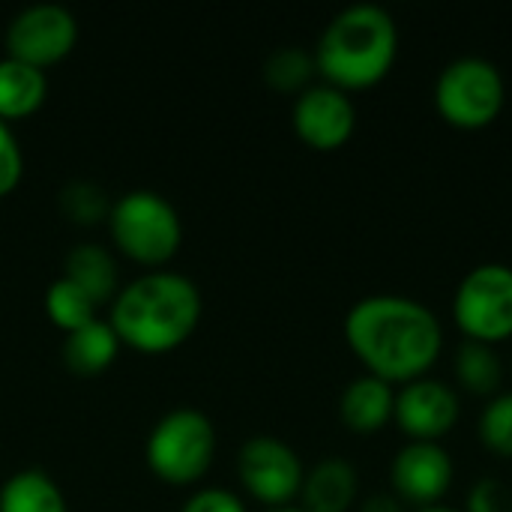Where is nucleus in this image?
<instances>
[{
	"instance_id": "obj_2",
	"label": "nucleus",
	"mask_w": 512,
	"mask_h": 512,
	"mask_svg": "<svg viewBox=\"0 0 512 512\" xmlns=\"http://www.w3.org/2000/svg\"><path fill=\"white\" fill-rule=\"evenodd\" d=\"M201 321V294L192 279L150 270L120 288L108 324L120 345L141 354H168L192 339Z\"/></svg>"
},
{
	"instance_id": "obj_9",
	"label": "nucleus",
	"mask_w": 512,
	"mask_h": 512,
	"mask_svg": "<svg viewBox=\"0 0 512 512\" xmlns=\"http://www.w3.org/2000/svg\"><path fill=\"white\" fill-rule=\"evenodd\" d=\"M237 474L243 489L264 507L279 510L291 507L294 498H300L306 468L294 447H288L279 438L258 435L249 438L237 456Z\"/></svg>"
},
{
	"instance_id": "obj_19",
	"label": "nucleus",
	"mask_w": 512,
	"mask_h": 512,
	"mask_svg": "<svg viewBox=\"0 0 512 512\" xmlns=\"http://www.w3.org/2000/svg\"><path fill=\"white\" fill-rule=\"evenodd\" d=\"M456 381L462 390L474 393V396H498L501 384H504V366L501 357L495 351V345H483V342H471L465 339L456 351Z\"/></svg>"
},
{
	"instance_id": "obj_12",
	"label": "nucleus",
	"mask_w": 512,
	"mask_h": 512,
	"mask_svg": "<svg viewBox=\"0 0 512 512\" xmlns=\"http://www.w3.org/2000/svg\"><path fill=\"white\" fill-rule=\"evenodd\" d=\"M456 480V465L441 444L408 441L393 465H390V486L402 504L417 510L438 507Z\"/></svg>"
},
{
	"instance_id": "obj_8",
	"label": "nucleus",
	"mask_w": 512,
	"mask_h": 512,
	"mask_svg": "<svg viewBox=\"0 0 512 512\" xmlns=\"http://www.w3.org/2000/svg\"><path fill=\"white\" fill-rule=\"evenodd\" d=\"M78 42V21L60 3H36L21 9L6 27V57L33 69H48L72 54Z\"/></svg>"
},
{
	"instance_id": "obj_17",
	"label": "nucleus",
	"mask_w": 512,
	"mask_h": 512,
	"mask_svg": "<svg viewBox=\"0 0 512 512\" xmlns=\"http://www.w3.org/2000/svg\"><path fill=\"white\" fill-rule=\"evenodd\" d=\"M63 279L75 282L96 306L114 303V297L120 294L114 258L102 246H93V243H81L66 255Z\"/></svg>"
},
{
	"instance_id": "obj_25",
	"label": "nucleus",
	"mask_w": 512,
	"mask_h": 512,
	"mask_svg": "<svg viewBox=\"0 0 512 512\" xmlns=\"http://www.w3.org/2000/svg\"><path fill=\"white\" fill-rule=\"evenodd\" d=\"M24 174V156L21 147L9 129V123L0 120V198H6L9 192H15V186L21 183Z\"/></svg>"
},
{
	"instance_id": "obj_16",
	"label": "nucleus",
	"mask_w": 512,
	"mask_h": 512,
	"mask_svg": "<svg viewBox=\"0 0 512 512\" xmlns=\"http://www.w3.org/2000/svg\"><path fill=\"white\" fill-rule=\"evenodd\" d=\"M117 351H120V339L114 327L99 318L63 339V363L69 372L81 378L105 372L117 360Z\"/></svg>"
},
{
	"instance_id": "obj_29",
	"label": "nucleus",
	"mask_w": 512,
	"mask_h": 512,
	"mask_svg": "<svg viewBox=\"0 0 512 512\" xmlns=\"http://www.w3.org/2000/svg\"><path fill=\"white\" fill-rule=\"evenodd\" d=\"M267 512H303L300 507H279V510H267Z\"/></svg>"
},
{
	"instance_id": "obj_15",
	"label": "nucleus",
	"mask_w": 512,
	"mask_h": 512,
	"mask_svg": "<svg viewBox=\"0 0 512 512\" xmlns=\"http://www.w3.org/2000/svg\"><path fill=\"white\" fill-rule=\"evenodd\" d=\"M48 96V78L42 69H33L21 60H0V120H24L42 108Z\"/></svg>"
},
{
	"instance_id": "obj_18",
	"label": "nucleus",
	"mask_w": 512,
	"mask_h": 512,
	"mask_svg": "<svg viewBox=\"0 0 512 512\" xmlns=\"http://www.w3.org/2000/svg\"><path fill=\"white\" fill-rule=\"evenodd\" d=\"M0 512H69L60 486L45 471H18L0 486Z\"/></svg>"
},
{
	"instance_id": "obj_4",
	"label": "nucleus",
	"mask_w": 512,
	"mask_h": 512,
	"mask_svg": "<svg viewBox=\"0 0 512 512\" xmlns=\"http://www.w3.org/2000/svg\"><path fill=\"white\" fill-rule=\"evenodd\" d=\"M108 234L123 258L150 270H162L183 243V225L174 204L150 189L126 192L111 204Z\"/></svg>"
},
{
	"instance_id": "obj_23",
	"label": "nucleus",
	"mask_w": 512,
	"mask_h": 512,
	"mask_svg": "<svg viewBox=\"0 0 512 512\" xmlns=\"http://www.w3.org/2000/svg\"><path fill=\"white\" fill-rule=\"evenodd\" d=\"M60 210L75 225H96V222H108L111 201L93 183H69L60 192Z\"/></svg>"
},
{
	"instance_id": "obj_11",
	"label": "nucleus",
	"mask_w": 512,
	"mask_h": 512,
	"mask_svg": "<svg viewBox=\"0 0 512 512\" xmlns=\"http://www.w3.org/2000/svg\"><path fill=\"white\" fill-rule=\"evenodd\" d=\"M291 123L306 147L330 153L351 141L357 126V108L345 90L330 84H309L294 99Z\"/></svg>"
},
{
	"instance_id": "obj_26",
	"label": "nucleus",
	"mask_w": 512,
	"mask_h": 512,
	"mask_svg": "<svg viewBox=\"0 0 512 512\" xmlns=\"http://www.w3.org/2000/svg\"><path fill=\"white\" fill-rule=\"evenodd\" d=\"M180 512H246V504L228 489H201Z\"/></svg>"
},
{
	"instance_id": "obj_6",
	"label": "nucleus",
	"mask_w": 512,
	"mask_h": 512,
	"mask_svg": "<svg viewBox=\"0 0 512 512\" xmlns=\"http://www.w3.org/2000/svg\"><path fill=\"white\" fill-rule=\"evenodd\" d=\"M216 459V429L207 414L177 408L165 414L147 438V468L168 486L198 483Z\"/></svg>"
},
{
	"instance_id": "obj_24",
	"label": "nucleus",
	"mask_w": 512,
	"mask_h": 512,
	"mask_svg": "<svg viewBox=\"0 0 512 512\" xmlns=\"http://www.w3.org/2000/svg\"><path fill=\"white\" fill-rule=\"evenodd\" d=\"M465 512H512V489L495 477H480L468 489Z\"/></svg>"
},
{
	"instance_id": "obj_14",
	"label": "nucleus",
	"mask_w": 512,
	"mask_h": 512,
	"mask_svg": "<svg viewBox=\"0 0 512 512\" xmlns=\"http://www.w3.org/2000/svg\"><path fill=\"white\" fill-rule=\"evenodd\" d=\"M360 477L357 468L339 456L321 459L312 471L303 477L300 501L303 512H348L357 504Z\"/></svg>"
},
{
	"instance_id": "obj_27",
	"label": "nucleus",
	"mask_w": 512,
	"mask_h": 512,
	"mask_svg": "<svg viewBox=\"0 0 512 512\" xmlns=\"http://www.w3.org/2000/svg\"><path fill=\"white\" fill-rule=\"evenodd\" d=\"M360 512H405V504L393 492H381V495L366 498L360 504Z\"/></svg>"
},
{
	"instance_id": "obj_7",
	"label": "nucleus",
	"mask_w": 512,
	"mask_h": 512,
	"mask_svg": "<svg viewBox=\"0 0 512 512\" xmlns=\"http://www.w3.org/2000/svg\"><path fill=\"white\" fill-rule=\"evenodd\" d=\"M456 327L471 342L498 345L512 336V267L486 261L471 267L453 294Z\"/></svg>"
},
{
	"instance_id": "obj_10",
	"label": "nucleus",
	"mask_w": 512,
	"mask_h": 512,
	"mask_svg": "<svg viewBox=\"0 0 512 512\" xmlns=\"http://www.w3.org/2000/svg\"><path fill=\"white\" fill-rule=\"evenodd\" d=\"M459 414V393L438 378L426 375L396 390L393 420L408 441L441 444V438H447L459 423Z\"/></svg>"
},
{
	"instance_id": "obj_20",
	"label": "nucleus",
	"mask_w": 512,
	"mask_h": 512,
	"mask_svg": "<svg viewBox=\"0 0 512 512\" xmlns=\"http://www.w3.org/2000/svg\"><path fill=\"white\" fill-rule=\"evenodd\" d=\"M96 309L99 306L75 282H69L63 276L57 282H51V288L45 291V315L66 336L81 330V327H87V324H93L96 321Z\"/></svg>"
},
{
	"instance_id": "obj_13",
	"label": "nucleus",
	"mask_w": 512,
	"mask_h": 512,
	"mask_svg": "<svg viewBox=\"0 0 512 512\" xmlns=\"http://www.w3.org/2000/svg\"><path fill=\"white\" fill-rule=\"evenodd\" d=\"M393 408L396 387L375 375L354 378L339 399V417L354 435H378L393 420Z\"/></svg>"
},
{
	"instance_id": "obj_22",
	"label": "nucleus",
	"mask_w": 512,
	"mask_h": 512,
	"mask_svg": "<svg viewBox=\"0 0 512 512\" xmlns=\"http://www.w3.org/2000/svg\"><path fill=\"white\" fill-rule=\"evenodd\" d=\"M477 435L489 453L512 459V390L498 393L486 402V408L480 411Z\"/></svg>"
},
{
	"instance_id": "obj_28",
	"label": "nucleus",
	"mask_w": 512,
	"mask_h": 512,
	"mask_svg": "<svg viewBox=\"0 0 512 512\" xmlns=\"http://www.w3.org/2000/svg\"><path fill=\"white\" fill-rule=\"evenodd\" d=\"M417 512H462V510H453V507H426V510H417Z\"/></svg>"
},
{
	"instance_id": "obj_21",
	"label": "nucleus",
	"mask_w": 512,
	"mask_h": 512,
	"mask_svg": "<svg viewBox=\"0 0 512 512\" xmlns=\"http://www.w3.org/2000/svg\"><path fill=\"white\" fill-rule=\"evenodd\" d=\"M315 57L312 51L300 48V45H285L276 48L267 60H264V81L279 90V93H303L315 75Z\"/></svg>"
},
{
	"instance_id": "obj_5",
	"label": "nucleus",
	"mask_w": 512,
	"mask_h": 512,
	"mask_svg": "<svg viewBox=\"0 0 512 512\" xmlns=\"http://www.w3.org/2000/svg\"><path fill=\"white\" fill-rule=\"evenodd\" d=\"M438 114L456 126V129H486L489 123L498 120L504 99H507V84L501 69L477 54H465L450 60L432 90Z\"/></svg>"
},
{
	"instance_id": "obj_3",
	"label": "nucleus",
	"mask_w": 512,
	"mask_h": 512,
	"mask_svg": "<svg viewBox=\"0 0 512 512\" xmlns=\"http://www.w3.org/2000/svg\"><path fill=\"white\" fill-rule=\"evenodd\" d=\"M312 57L330 87L345 93L375 87L399 57V24L378 3H351L321 30Z\"/></svg>"
},
{
	"instance_id": "obj_1",
	"label": "nucleus",
	"mask_w": 512,
	"mask_h": 512,
	"mask_svg": "<svg viewBox=\"0 0 512 512\" xmlns=\"http://www.w3.org/2000/svg\"><path fill=\"white\" fill-rule=\"evenodd\" d=\"M345 342L363 363L366 375L387 384H411L426 378L444 351L438 315L402 294H369L345 315Z\"/></svg>"
}]
</instances>
